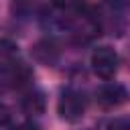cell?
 <instances>
[{
    "instance_id": "cell-12",
    "label": "cell",
    "mask_w": 130,
    "mask_h": 130,
    "mask_svg": "<svg viewBox=\"0 0 130 130\" xmlns=\"http://www.w3.org/2000/svg\"><path fill=\"white\" fill-rule=\"evenodd\" d=\"M16 130H41V126L28 120V122H22L20 126H16Z\"/></svg>"
},
{
    "instance_id": "cell-2",
    "label": "cell",
    "mask_w": 130,
    "mask_h": 130,
    "mask_svg": "<svg viewBox=\"0 0 130 130\" xmlns=\"http://www.w3.org/2000/svg\"><path fill=\"white\" fill-rule=\"evenodd\" d=\"M89 65H91V71L100 77V79H112L116 73H118V67H120V57L118 53L112 49V47H98L93 53H91V59H89Z\"/></svg>"
},
{
    "instance_id": "cell-11",
    "label": "cell",
    "mask_w": 130,
    "mask_h": 130,
    "mask_svg": "<svg viewBox=\"0 0 130 130\" xmlns=\"http://www.w3.org/2000/svg\"><path fill=\"white\" fill-rule=\"evenodd\" d=\"M110 130H130V118H126V120H116V122L110 126Z\"/></svg>"
},
{
    "instance_id": "cell-5",
    "label": "cell",
    "mask_w": 130,
    "mask_h": 130,
    "mask_svg": "<svg viewBox=\"0 0 130 130\" xmlns=\"http://www.w3.org/2000/svg\"><path fill=\"white\" fill-rule=\"evenodd\" d=\"M18 63V45L12 39H0V75H8Z\"/></svg>"
},
{
    "instance_id": "cell-9",
    "label": "cell",
    "mask_w": 130,
    "mask_h": 130,
    "mask_svg": "<svg viewBox=\"0 0 130 130\" xmlns=\"http://www.w3.org/2000/svg\"><path fill=\"white\" fill-rule=\"evenodd\" d=\"M0 130H16L14 128V118L8 108L0 106Z\"/></svg>"
},
{
    "instance_id": "cell-8",
    "label": "cell",
    "mask_w": 130,
    "mask_h": 130,
    "mask_svg": "<svg viewBox=\"0 0 130 130\" xmlns=\"http://www.w3.org/2000/svg\"><path fill=\"white\" fill-rule=\"evenodd\" d=\"M6 77H8V85H10V87H14V89H22V87H26V85L32 81V69H30L28 65L18 63Z\"/></svg>"
},
{
    "instance_id": "cell-13",
    "label": "cell",
    "mask_w": 130,
    "mask_h": 130,
    "mask_svg": "<svg viewBox=\"0 0 130 130\" xmlns=\"http://www.w3.org/2000/svg\"><path fill=\"white\" fill-rule=\"evenodd\" d=\"M108 2L116 8H128L130 6V0H108Z\"/></svg>"
},
{
    "instance_id": "cell-6",
    "label": "cell",
    "mask_w": 130,
    "mask_h": 130,
    "mask_svg": "<svg viewBox=\"0 0 130 130\" xmlns=\"http://www.w3.org/2000/svg\"><path fill=\"white\" fill-rule=\"evenodd\" d=\"M20 110L26 116H39L45 110V95L39 89H28L20 98Z\"/></svg>"
},
{
    "instance_id": "cell-3",
    "label": "cell",
    "mask_w": 130,
    "mask_h": 130,
    "mask_svg": "<svg viewBox=\"0 0 130 130\" xmlns=\"http://www.w3.org/2000/svg\"><path fill=\"white\" fill-rule=\"evenodd\" d=\"M67 26L71 28V32L77 39H85V41L100 32V20L91 12H77L75 10V14H73V18L69 20Z\"/></svg>"
},
{
    "instance_id": "cell-1",
    "label": "cell",
    "mask_w": 130,
    "mask_h": 130,
    "mask_svg": "<svg viewBox=\"0 0 130 130\" xmlns=\"http://www.w3.org/2000/svg\"><path fill=\"white\" fill-rule=\"evenodd\" d=\"M85 106H87L85 95L79 89L67 87L61 91V95L57 100V114L65 122H79L85 114Z\"/></svg>"
},
{
    "instance_id": "cell-14",
    "label": "cell",
    "mask_w": 130,
    "mask_h": 130,
    "mask_svg": "<svg viewBox=\"0 0 130 130\" xmlns=\"http://www.w3.org/2000/svg\"><path fill=\"white\" fill-rule=\"evenodd\" d=\"M30 2H32V0H14V4H16L18 8H26Z\"/></svg>"
},
{
    "instance_id": "cell-4",
    "label": "cell",
    "mask_w": 130,
    "mask_h": 130,
    "mask_svg": "<svg viewBox=\"0 0 130 130\" xmlns=\"http://www.w3.org/2000/svg\"><path fill=\"white\" fill-rule=\"evenodd\" d=\"M126 98H128V93H126L124 85L114 83V81L104 83V85H100V87L95 89V102H98V106L104 108V110L118 108L122 102H126Z\"/></svg>"
},
{
    "instance_id": "cell-10",
    "label": "cell",
    "mask_w": 130,
    "mask_h": 130,
    "mask_svg": "<svg viewBox=\"0 0 130 130\" xmlns=\"http://www.w3.org/2000/svg\"><path fill=\"white\" fill-rule=\"evenodd\" d=\"M55 8L59 10H79L81 0H51Z\"/></svg>"
},
{
    "instance_id": "cell-7",
    "label": "cell",
    "mask_w": 130,
    "mask_h": 130,
    "mask_svg": "<svg viewBox=\"0 0 130 130\" xmlns=\"http://www.w3.org/2000/svg\"><path fill=\"white\" fill-rule=\"evenodd\" d=\"M32 55L37 61H41L43 65H53L59 57V49L53 41L45 39V41H39L35 47H32Z\"/></svg>"
}]
</instances>
